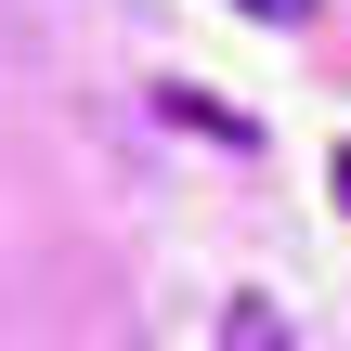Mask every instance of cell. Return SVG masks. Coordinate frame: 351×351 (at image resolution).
<instances>
[{
  "instance_id": "3",
  "label": "cell",
  "mask_w": 351,
  "mask_h": 351,
  "mask_svg": "<svg viewBox=\"0 0 351 351\" xmlns=\"http://www.w3.org/2000/svg\"><path fill=\"white\" fill-rule=\"evenodd\" d=\"M234 13H261V26H300V13H313V0H234Z\"/></svg>"
},
{
  "instance_id": "4",
  "label": "cell",
  "mask_w": 351,
  "mask_h": 351,
  "mask_svg": "<svg viewBox=\"0 0 351 351\" xmlns=\"http://www.w3.org/2000/svg\"><path fill=\"white\" fill-rule=\"evenodd\" d=\"M339 208H351V156H339Z\"/></svg>"
},
{
  "instance_id": "2",
  "label": "cell",
  "mask_w": 351,
  "mask_h": 351,
  "mask_svg": "<svg viewBox=\"0 0 351 351\" xmlns=\"http://www.w3.org/2000/svg\"><path fill=\"white\" fill-rule=\"evenodd\" d=\"M221 351H287V313L247 287V300H221Z\"/></svg>"
},
{
  "instance_id": "1",
  "label": "cell",
  "mask_w": 351,
  "mask_h": 351,
  "mask_svg": "<svg viewBox=\"0 0 351 351\" xmlns=\"http://www.w3.org/2000/svg\"><path fill=\"white\" fill-rule=\"evenodd\" d=\"M156 104H169V117H182V130H195V143H221V156H247V143H261V130H247V117H234V104H208V91H182V78H169V91H156Z\"/></svg>"
}]
</instances>
